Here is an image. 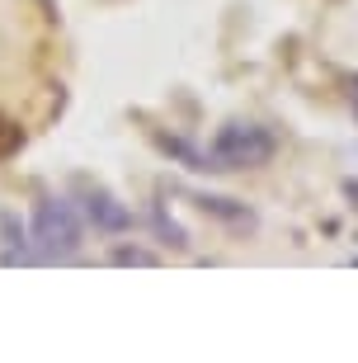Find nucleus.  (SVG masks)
Here are the masks:
<instances>
[{"label": "nucleus", "instance_id": "f257e3e1", "mask_svg": "<svg viewBox=\"0 0 358 363\" xmlns=\"http://www.w3.org/2000/svg\"><path fill=\"white\" fill-rule=\"evenodd\" d=\"M213 170H254L274 161V133L259 123H226L213 142Z\"/></svg>", "mask_w": 358, "mask_h": 363}, {"label": "nucleus", "instance_id": "f03ea898", "mask_svg": "<svg viewBox=\"0 0 358 363\" xmlns=\"http://www.w3.org/2000/svg\"><path fill=\"white\" fill-rule=\"evenodd\" d=\"M33 241L43 245V259H67L80 250V222L71 213V203L43 199L33 213Z\"/></svg>", "mask_w": 358, "mask_h": 363}, {"label": "nucleus", "instance_id": "7ed1b4c3", "mask_svg": "<svg viewBox=\"0 0 358 363\" xmlns=\"http://www.w3.org/2000/svg\"><path fill=\"white\" fill-rule=\"evenodd\" d=\"M80 194H85V217H90L99 231H128V227H133V213H128V208H123L108 189L80 184Z\"/></svg>", "mask_w": 358, "mask_h": 363}, {"label": "nucleus", "instance_id": "20e7f679", "mask_svg": "<svg viewBox=\"0 0 358 363\" xmlns=\"http://www.w3.org/2000/svg\"><path fill=\"white\" fill-rule=\"evenodd\" d=\"M113 264H142V269H151L156 255L151 250H137V245H123V250H113Z\"/></svg>", "mask_w": 358, "mask_h": 363}, {"label": "nucleus", "instance_id": "39448f33", "mask_svg": "<svg viewBox=\"0 0 358 363\" xmlns=\"http://www.w3.org/2000/svg\"><path fill=\"white\" fill-rule=\"evenodd\" d=\"M19 142H24V137H19V128H10V123L0 118V156H10Z\"/></svg>", "mask_w": 358, "mask_h": 363}, {"label": "nucleus", "instance_id": "423d86ee", "mask_svg": "<svg viewBox=\"0 0 358 363\" xmlns=\"http://www.w3.org/2000/svg\"><path fill=\"white\" fill-rule=\"evenodd\" d=\"M354 113H358V81H354Z\"/></svg>", "mask_w": 358, "mask_h": 363}]
</instances>
